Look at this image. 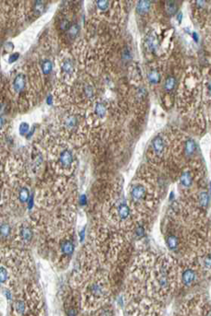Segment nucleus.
Instances as JSON below:
<instances>
[{"label": "nucleus", "mask_w": 211, "mask_h": 316, "mask_svg": "<svg viewBox=\"0 0 211 316\" xmlns=\"http://www.w3.org/2000/svg\"><path fill=\"white\" fill-rule=\"evenodd\" d=\"M171 265L169 261H163L161 262L158 269L154 272L153 277V285L157 291L164 292L170 287V283L171 281Z\"/></svg>", "instance_id": "obj_1"}, {"label": "nucleus", "mask_w": 211, "mask_h": 316, "mask_svg": "<svg viewBox=\"0 0 211 316\" xmlns=\"http://www.w3.org/2000/svg\"><path fill=\"white\" fill-rule=\"evenodd\" d=\"M89 294L94 299H101L104 295V285L101 282L91 284L89 287Z\"/></svg>", "instance_id": "obj_2"}, {"label": "nucleus", "mask_w": 211, "mask_h": 316, "mask_svg": "<svg viewBox=\"0 0 211 316\" xmlns=\"http://www.w3.org/2000/svg\"><path fill=\"white\" fill-rule=\"evenodd\" d=\"M145 195H146V189L144 188V186L138 184V185H136L134 188H132L131 196L134 201L138 202L142 200L145 197Z\"/></svg>", "instance_id": "obj_3"}, {"label": "nucleus", "mask_w": 211, "mask_h": 316, "mask_svg": "<svg viewBox=\"0 0 211 316\" xmlns=\"http://www.w3.org/2000/svg\"><path fill=\"white\" fill-rule=\"evenodd\" d=\"M152 148L157 155H161L164 151V141L161 136H156L152 140Z\"/></svg>", "instance_id": "obj_4"}, {"label": "nucleus", "mask_w": 211, "mask_h": 316, "mask_svg": "<svg viewBox=\"0 0 211 316\" xmlns=\"http://www.w3.org/2000/svg\"><path fill=\"white\" fill-rule=\"evenodd\" d=\"M59 160H60L61 165L63 167H69L72 164V161H73V158H72L71 152H70V151H68V150L62 151L61 154H60V157H59Z\"/></svg>", "instance_id": "obj_5"}, {"label": "nucleus", "mask_w": 211, "mask_h": 316, "mask_svg": "<svg viewBox=\"0 0 211 316\" xmlns=\"http://www.w3.org/2000/svg\"><path fill=\"white\" fill-rule=\"evenodd\" d=\"M182 282L184 285L186 286H189L191 285L194 278H195V273H194V270L192 269V268H187L183 271L182 273Z\"/></svg>", "instance_id": "obj_6"}, {"label": "nucleus", "mask_w": 211, "mask_h": 316, "mask_svg": "<svg viewBox=\"0 0 211 316\" xmlns=\"http://www.w3.org/2000/svg\"><path fill=\"white\" fill-rule=\"evenodd\" d=\"M117 213L120 219H126L130 214V210H129V208L127 207V205H125V203H121L119 205V207H118Z\"/></svg>", "instance_id": "obj_7"}, {"label": "nucleus", "mask_w": 211, "mask_h": 316, "mask_svg": "<svg viewBox=\"0 0 211 316\" xmlns=\"http://www.w3.org/2000/svg\"><path fill=\"white\" fill-rule=\"evenodd\" d=\"M24 84H25V80H24V76L22 74H20L16 77L15 80H14V89L17 92H20L23 90L24 88Z\"/></svg>", "instance_id": "obj_8"}, {"label": "nucleus", "mask_w": 211, "mask_h": 316, "mask_svg": "<svg viewBox=\"0 0 211 316\" xmlns=\"http://www.w3.org/2000/svg\"><path fill=\"white\" fill-rule=\"evenodd\" d=\"M149 7H150V3L149 1H140L137 6V10L140 14H143V13H146L149 11Z\"/></svg>", "instance_id": "obj_9"}, {"label": "nucleus", "mask_w": 211, "mask_h": 316, "mask_svg": "<svg viewBox=\"0 0 211 316\" xmlns=\"http://www.w3.org/2000/svg\"><path fill=\"white\" fill-rule=\"evenodd\" d=\"M181 184L185 187H189L192 184V176L189 172H183L182 174Z\"/></svg>", "instance_id": "obj_10"}, {"label": "nucleus", "mask_w": 211, "mask_h": 316, "mask_svg": "<svg viewBox=\"0 0 211 316\" xmlns=\"http://www.w3.org/2000/svg\"><path fill=\"white\" fill-rule=\"evenodd\" d=\"M21 238L23 239L24 242H29L32 238V232L30 228L28 227H24L22 229H21Z\"/></svg>", "instance_id": "obj_11"}, {"label": "nucleus", "mask_w": 211, "mask_h": 316, "mask_svg": "<svg viewBox=\"0 0 211 316\" xmlns=\"http://www.w3.org/2000/svg\"><path fill=\"white\" fill-rule=\"evenodd\" d=\"M167 243H168V246L169 248L173 250L175 248H177V245H178V240H177V237L175 235H170L168 237L167 239Z\"/></svg>", "instance_id": "obj_12"}, {"label": "nucleus", "mask_w": 211, "mask_h": 316, "mask_svg": "<svg viewBox=\"0 0 211 316\" xmlns=\"http://www.w3.org/2000/svg\"><path fill=\"white\" fill-rule=\"evenodd\" d=\"M62 250L65 254H72V253L74 251V245L71 242L68 241L63 244Z\"/></svg>", "instance_id": "obj_13"}, {"label": "nucleus", "mask_w": 211, "mask_h": 316, "mask_svg": "<svg viewBox=\"0 0 211 316\" xmlns=\"http://www.w3.org/2000/svg\"><path fill=\"white\" fill-rule=\"evenodd\" d=\"M195 150V144L193 140L189 139L185 143V154L186 155H192L194 151Z\"/></svg>", "instance_id": "obj_14"}, {"label": "nucleus", "mask_w": 211, "mask_h": 316, "mask_svg": "<svg viewBox=\"0 0 211 316\" xmlns=\"http://www.w3.org/2000/svg\"><path fill=\"white\" fill-rule=\"evenodd\" d=\"M19 197H20V200L21 203H25L26 201H27L28 198H29V191H28V189L27 188H22L20 191Z\"/></svg>", "instance_id": "obj_15"}, {"label": "nucleus", "mask_w": 211, "mask_h": 316, "mask_svg": "<svg viewBox=\"0 0 211 316\" xmlns=\"http://www.w3.org/2000/svg\"><path fill=\"white\" fill-rule=\"evenodd\" d=\"M176 4L175 2L173 1H170V2H167L166 4V10L168 11V13L170 15H173L174 14V13L176 12Z\"/></svg>", "instance_id": "obj_16"}, {"label": "nucleus", "mask_w": 211, "mask_h": 316, "mask_svg": "<svg viewBox=\"0 0 211 316\" xmlns=\"http://www.w3.org/2000/svg\"><path fill=\"white\" fill-rule=\"evenodd\" d=\"M95 111H96V114H97L99 116L103 117L104 114H105V113H106V109H105V107H104V105H103L102 103H98V104L96 105Z\"/></svg>", "instance_id": "obj_17"}, {"label": "nucleus", "mask_w": 211, "mask_h": 316, "mask_svg": "<svg viewBox=\"0 0 211 316\" xmlns=\"http://www.w3.org/2000/svg\"><path fill=\"white\" fill-rule=\"evenodd\" d=\"M174 83H175V80L173 77H169L165 82V88L167 90H173V87H174Z\"/></svg>", "instance_id": "obj_18"}, {"label": "nucleus", "mask_w": 211, "mask_h": 316, "mask_svg": "<svg viewBox=\"0 0 211 316\" xmlns=\"http://www.w3.org/2000/svg\"><path fill=\"white\" fill-rule=\"evenodd\" d=\"M0 233H1V235L4 237L8 236L9 233H10V227L7 224H3L1 227H0Z\"/></svg>", "instance_id": "obj_19"}, {"label": "nucleus", "mask_w": 211, "mask_h": 316, "mask_svg": "<svg viewBox=\"0 0 211 316\" xmlns=\"http://www.w3.org/2000/svg\"><path fill=\"white\" fill-rule=\"evenodd\" d=\"M159 78H160V76L156 71H152V72H150L149 74V81L151 82V83H153V84L157 83V82L159 81Z\"/></svg>", "instance_id": "obj_20"}, {"label": "nucleus", "mask_w": 211, "mask_h": 316, "mask_svg": "<svg viewBox=\"0 0 211 316\" xmlns=\"http://www.w3.org/2000/svg\"><path fill=\"white\" fill-rule=\"evenodd\" d=\"M8 279V271L4 267H0V282L5 283Z\"/></svg>", "instance_id": "obj_21"}, {"label": "nucleus", "mask_w": 211, "mask_h": 316, "mask_svg": "<svg viewBox=\"0 0 211 316\" xmlns=\"http://www.w3.org/2000/svg\"><path fill=\"white\" fill-rule=\"evenodd\" d=\"M52 69V63L50 61H46L43 65V71L44 74H49Z\"/></svg>", "instance_id": "obj_22"}, {"label": "nucleus", "mask_w": 211, "mask_h": 316, "mask_svg": "<svg viewBox=\"0 0 211 316\" xmlns=\"http://www.w3.org/2000/svg\"><path fill=\"white\" fill-rule=\"evenodd\" d=\"M108 3H109L108 1H103V0H101V1H97V6H98V8L101 10L104 11V10H106L108 8V7H109Z\"/></svg>", "instance_id": "obj_23"}, {"label": "nucleus", "mask_w": 211, "mask_h": 316, "mask_svg": "<svg viewBox=\"0 0 211 316\" xmlns=\"http://www.w3.org/2000/svg\"><path fill=\"white\" fill-rule=\"evenodd\" d=\"M77 33H78V27H77V25H72L69 28V35L72 38H75Z\"/></svg>", "instance_id": "obj_24"}, {"label": "nucleus", "mask_w": 211, "mask_h": 316, "mask_svg": "<svg viewBox=\"0 0 211 316\" xmlns=\"http://www.w3.org/2000/svg\"><path fill=\"white\" fill-rule=\"evenodd\" d=\"M62 68H63V70H65L67 73H70L73 70V65L70 62H65V63H64Z\"/></svg>", "instance_id": "obj_25"}, {"label": "nucleus", "mask_w": 211, "mask_h": 316, "mask_svg": "<svg viewBox=\"0 0 211 316\" xmlns=\"http://www.w3.org/2000/svg\"><path fill=\"white\" fill-rule=\"evenodd\" d=\"M16 311H17V312L18 313H22L23 312V311H24V305H23V303H22V301H17L16 302Z\"/></svg>", "instance_id": "obj_26"}, {"label": "nucleus", "mask_w": 211, "mask_h": 316, "mask_svg": "<svg viewBox=\"0 0 211 316\" xmlns=\"http://www.w3.org/2000/svg\"><path fill=\"white\" fill-rule=\"evenodd\" d=\"M28 130H29V126L27 125V123H21V125H20V135L26 134Z\"/></svg>", "instance_id": "obj_27"}, {"label": "nucleus", "mask_w": 211, "mask_h": 316, "mask_svg": "<svg viewBox=\"0 0 211 316\" xmlns=\"http://www.w3.org/2000/svg\"><path fill=\"white\" fill-rule=\"evenodd\" d=\"M35 8H36L37 11H39L40 13L43 12V11H44V4H42L41 1L36 2V4H35Z\"/></svg>", "instance_id": "obj_28"}, {"label": "nucleus", "mask_w": 211, "mask_h": 316, "mask_svg": "<svg viewBox=\"0 0 211 316\" xmlns=\"http://www.w3.org/2000/svg\"><path fill=\"white\" fill-rule=\"evenodd\" d=\"M18 57H19V53H14V54H12V56H10V57H9V63H13V62H14V61H16L17 59H18Z\"/></svg>", "instance_id": "obj_29"}, {"label": "nucleus", "mask_w": 211, "mask_h": 316, "mask_svg": "<svg viewBox=\"0 0 211 316\" xmlns=\"http://www.w3.org/2000/svg\"><path fill=\"white\" fill-rule=\"evenodd\" d=\"M68 20H64L61 23V29L65 30V29H68Z\"/></svg>", "instance_id": "obj_30"}, {"label": "nucleus", "mask_w": 211, "mask_h": 316, "mask_svg": "<svg viewBox=\"0 0 211 316\" xmlns=\"http://www.w3.org/2000/svg\"><path fill=\"white\" fill-rule=\"evenodd\" d=\"M2 123H3V122H2V119H1V118H0V129H1V127H2Z\"/></svg>", "instance_id": "obj_31"}, {"label": "nucleus", "mask_w": 211, "mask_h": 316, "mask_svg": "<svg viewBox=\"0 0 211 316\" xmlns=\"http://www.w3.org/2000/svg\"><path fill=\"white\" fill-rule=\"evenodd\" d=\"M0 200H1V193H0Z\"/></svg>", "instance_id": "obj_32"}]
</instances>
